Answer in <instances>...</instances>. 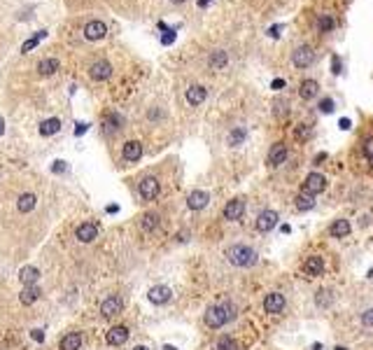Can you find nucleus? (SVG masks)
<instances>
[{"label": "nucleus", "mask_w": 373, "mask_h": 350, "mask_svg": "<svg viewBox=\"0 0 373 350\" xmlns=\"http://www.w3.org/2000/svg\"><path fill=\"white\" fill-rule=\"evenodd\" d=\"M210 2H213V0H198V7H208Z\"/></svg>", "instance_id": "nucleus-50"}, {"label": "nucleus", "mask_w": 373, "mask_h": 350, "mask_svg": "<svg viewBox=\"0 0 373 350\" xmlns=\"http://www.w3.org/2000/svg\"><path fill=\"white\" fill-rule=\"evenodd\" d=\"M166 35H163V38H161V44H173L175 42V35H177V31H175V28H166Z\"/></svg>", "instance_id": "nucleus-37"}, {"label": "nucleus", "mask_w": 373, "mask_h": 350, "mask_svg": "<svg viewBox=\"0 0 373 350\" xmlns=\"http://www.w3.org/2000/svg\"><path fill=\"white\" fill-rule=\"evenodd\" d=\"M31 336H33V341H38V343H42V341H44L42 329H33V331H31Z\"/></svg>", "instance_id": "nucleus-42"}, {"label": "nucleus", "mask_w": 373, "mask_h": 350, "mask_svg": "<svg viewBox=\"0 0 373 350\" xmlns=\"http://www.w3.org/2000/svg\"><path fill=\"white\" fill-rule=\"evenodd\" d=\"M163 350H177L175 346H163Z\"/></svg>", "instance_id": "nucleus-54"}, {"label": "nucleus", "mask_w": 373, "mask_h": 350, "mask_svg": "<svg viewBox=\"0 0 373 350\" xmlns=\"http://www.w3.org/2000/svg\"><path fill=\"white\" fill-rule=\"evenodd\" d=\"M331 28H334V19L331 17H320V31L329 33Z\"/></svg>", "instance_id": "nucleus-39"}, {"label": "nucleus", "mask_w": 373, "mask_h": 350, "mask_svg": "<svg viewBox=\"0 0 373 350\" xmlns=\"http://www.w3.org/2000/svg\"><path fill=\"white\" fill-rule=\"evenodd\" d=\"M86 128H89V124H84V122H79V124H77V128H75V136H77V138H79V136H84V131Z\"/></svg>", "instance_id": "nucleus-44"}, {"label": "nucleus", "mask_w": 373, "mask_h": 350, "mask_svg": "<svg viewBox=\"0 0 373 350\" xmlns=\"http://www.w3.org/2000/svg\"><path fill=\"white\" fill-rule=\"evenodd\" d=\"M324 189H327V178L322 173H310L308 178H306V182H303V191L306 194H313V196H317Z\"/></svg>", "instance_id": "nucleus-6"}, {"label": "nucleus", "mask_w": 373, "mask_h": 350, "mask_svg": "<svg viewBox=\"0 0 373 350\" xmlns=\"http://www.w3.org/2000/svg\"><path fill=\"white\" fill-rule=\"evenodd\" d=\"M243 212H245V201L243 199H231V201L224 206V220L236 222V220L243 217Z\"/></svg>", "instance_id": "nucleus-8"}, {"label": "nucleus", "mask_w": 373, "mask_h": 350, "mask_svg": "<svg viewBox=\"0 0 373 350\" xmlns=\"http://www.w3.org/2000/svg\"><path fill=\"white\" fill-rule=\"evenodd\" d=\"M315 301H317V306H322V308H327L331 304V301H334V294H331L329 289H322L320 294H317V297H315Z\"/></svg>", "instance_id": "nucleus-34"}, {"label": "nucleus", "mask_w": 373, "mask_h": 350, "mask_svg": "<svg viewBox=\"0 0 373 350\" xmlns=\"http://www.w3.org/2000/svg\"><path fill=\"white\" fill-rule=\"evenodd\" d=\"M205 98H208L205 86L194 84V86H189V89H187V103H189V105H201Z\"/></svg>", "instance_id": "nucleus-19"}, {"label": "nucleus", "mask_w": 373, "mask_h": 350, "mask_svg": "<svg viewBox=\"0 0 373 350\" xmlns=\"http://www.w3.org/2000/svg\"><path fill=\"white\" fill-rule=\"evenodd\" d=\"M362 325L364 327H369V329L373 327V308H366L362 313Z\"/></svg>", "instance_id": "nucleus-38"}, {"label": "nucleus", "mask_w": 373, "mask_h": 350, "mask_svg": "<svg viewBox=\"0 0 373 350\" xmlns=\"http://www.w3.org/2000/svg\"><path fill=\"white\" fill-rule=\"evenodd\" d=\"M105 35H107V26L103 21H98V19H94V21H89L84 26V38L86 40H91V42L103 40Z\"/></svg>", "instance_id": "nucleus-9"}, {"label": "nucleus", "mask_w": 373, "mask_h": 350, "mask_svg": "<svg viewBox=\"0 0 373 350\" xmlns=\"http://www.w3.org/2000/svg\"><path fill=\"white\" fill-rule=\"evenodd\" d=\"M140 226H142V231H154L157 226H159V217L154 215V212H145L142 217H140Z\"/></svg>", "instance_id": "nucleus-29"}, {"label": "nucleus", "mask_w": 373, "mask_h": 350, "mask_svg": "<svg viewBox=\"0 0 373 350\" xmlns=\"http://www.w3.org/2000/svg\"><path fill=\"white\" fill-rule=\"evenodd\" d=\"M35 203H38L35 194H21L19 201H17V210L19 212H31L33 208H35Z\"/></svg>", "instance_id": "nucleus-28"}, {"label": "nucleus", "mask_w": 373, "mask_h": 350, "mask_svg": "<svg viewBox=\"0 0 373 350\" xmlns=\"http://www.w3.org/2000/svg\"><path fill=\"white\" fill-rule=\"evenodd\" d=\"M331 110H334V101H331V98H322V101H320V112L329 115Z\"/></svg>", "instance_id": "nucleus-40"}, {"label": "nucleus", "mask_w": 373, "mask_h": 350, "mask_svg": "<svg viewBox=\"0 0 373 350\" xmlns=\"http://www.w3.org/2000/svg\"><path fill=\"white\" fill-rule=\"evenodd\" d=\"M208 201H210V196H208V191H203V189H196L187 196L189 210H203V208L208 206Z\"/></svg>", "instance_id": "nucleus-16"}, {"label": "nucleus", "mask_w": 373, "mask_h": 350, "mask_svg": "<svg viewBox=\"0 0 373 350\" xmlns=\"http://www.w3.org/2000/svg\"><path fill=\"white\" fill-rule=\"evenodd\" d=\"M313 206H315V196H313V194H306V191H303V194H298L296 196V208L298 210H310Z\"/></svg>", "instance_id": "nucleus-32"}, {"label": "nucleus", "mask_w": 373, "mask_h": 350, "mask_svg": "<svg viewBox=\"0 0 373 350\" xmlns=\"http://www.w3.org/2000/svg\"><path fill=\"white\" fill-rule=\"evenodd\" d=\"M217 350H238V343L231 336H222L217 341Z\"/></svg>", "instance_id": "nucleus-33"}, {"label": "nucleus", "mask_w": 373, "mask_h": 350, "mask_svg": "<svg viewBox=\"0 0 373 350\" xmlns=\"http://www.w3.org/2000/svg\"><path fill=\"white\" fill-rule=\"evenodd\" d=\"M280 31H282V26H271V28H268V35H271V38H277Z\"/></svg>", "instance_id": "nucleus-46"}, {"label": "nucleus", "mask_w": 373, "mask_h": 350, "mask_svg": "<svg viewBox=\"0 0 373 350\" xmlns=\"http://www.w3.org/2000/svg\"><path fill=\"white\" fill-rule=\"evenodd\" d=\"M310 136V131H308V126L306 124H301V126L296 128V138H301V140H306Z\"/></svg>", "instance_id": "nucleus-41"}, {"label": "nucleus", "mask_w": 373, "mask_h": 350, "mask_svg": "<svg viewBox=\"0 0 373 350\" xmlns=\"http://www.w3.org/2000/svg\"><path fill=\"white\" fill-rule=\"evenodd\" d=\"M173 5H180V2H184V0H171Z\"/></svg>", "instance_id": "nucleus-56"}, {"label": "nucleus", "mask_w": 373, "mask_h": 350, "mask_svg": "<svg viewBox=\"0 0 373 350\" xmlns=\"http://www.w3.org/2000/svg\"><path fill=\"white\" fill-rule=\"evenodd\" d=\"M138 191L145 201H154L161 191V182L157 180V178H152V175H149V178H142L140 185H138Z\"/></svg>", "instance_id": "nucleus-3"}, {"label": "nucleus", "mask_w": 373, "mask_h": 350, "mask_svg": "<svg viewBox=\"0 0 373 350\" xmlns=\"http://www.w3.org/2000/svg\"><path fill=\"white\" fill-rule=\"evenodd\" d=\"M38 278H40V271L35 266H23L21 271H19V280H21L23 285H35Z\"/></svg>", "instance_id": "nucleus-26"}, {"label": "nucleus", "mask_w": 373, "mask_h": 350, "mask_svg": "<svg viewBox=\"0 0 373 350\" xmlns=\"http://www.w3.org/2000/svg\"><path fill=\"white\" fill-rule=\"evenodd\" d=\"M124 310V299L119 297V294H112V297H107L103 304H100V315L103 318H115Z\"/></svg>", "instance_id": "nucleus-5"}, {"label": "nucleus", "mask_w": 373, "mask_h": 350, "mask_svg": "<svg viewBox=\"0 0 373 350\" xmlns=\"http://www.w3.org/2000/svg\"><path fill=\"white\" fill-rule=\"evenodd\" d=\"M277 212L275 210H264V212H259V217H256V229L261 233H266V231H271L273 226L277 224Z\"/></svg>", "instance_id": "nucleus-13"}, {"label": "nucleus", "mask_w": 373, "mask_h": 350, "mask_svg": "<svg viewBox=\"0 0 373 350\" xmlns=\"http://www.w3.org/2000/svg\"><path fill=\"white\" fill-rule=\"evenodd\" d=\"M317 89H320V84H317L315 80H303L301 86H298V96H301L303 101H310V98L317 96Z\"/></svg>", "instance_id": "nucleus-22"}, {"label": "nucleus", "mask_w": 373, "mask_h": 350, "mask_svg": "<svg viewBox=\"0 0 373 350\" xmlns=\"http://www.w3.org/2000/svg\"><path fill=\"white\" fill-rule=\"evenodd\" d=\"M226 63H229V56H226V52H222V49L213 52L210 54V59H208V65H210L213 70H222Z\"/></svg>", "instance_id": "nucleus-27"}, {"label": "nucleus", "mask_w": 373, "mask_h": 350, "mask_svg": "<svg viewBox=\"0 0 373 350\" xmlns=\"http://www.w3.org/2000/svg\"><path fill=\"white\" fill-rule=\"evenodd\" d=\"M133 350H149V348H147V346H136Z\"/></svg>", "instance_id": "nucleus-53"}, {"label": "nucleus", "mask_w": 373, "mask_h": 350, "mask_svg": "<svg viewBox=\"0 0 373 350\" xmlns=\"http://www.w3.org/2000/svg\"><path fill=\"white\" fill-rule=\"evenodd\" d=\"M121 126H124V119H121V115H117V112H110V115L103 119V131H107V133H115V131H119Z\"/></svg>", "instance_id": "nucleus-23"}, {"label": "nucleus", "mask_w": 373, "mask_h": 350, "mask_svg": "<svg viewBox=\"0 0 373 350\" xmlns=\"http://www.w3.org/2000/svg\"><path fill=\"white\" fill-rule=\"evenodd\" d=\"M282 308H285V297H282L280 292L266 294V299H264V310H266V313L277 315V313H282Z\"/></svg>", "instance_id": "nucleus-11"}, {"label": "nucleus", "mask_w": 373, "mask_h": 350, "mask_svg": "<svg viewBox=\"0 0 373 350\" xmlns=\"http://www.w3.org/2000/svg\"><path fill=\"white\" fill-rule=\"evenodd\" d=\"M56 70H59V61H56V59H42V61L38 63V73L44 75V77H47V75H54Z\"/></svg>", "instance_id": "nucleus-30"}, {"label": "nucleus", "mask_w": 373, "mask_h": 350, "mask_svg": "<svg viewBox=\"0 0 373 350\" xmlns=\"http://www.w3.org/2000/svg\"><path fill=\"white\" fill-rule=\"evenodd\" d=\"M82 348V334L79 331H70L65 334L61 343H59V350H79Z\"/></svg>", "instance_id": "nucleus-18"}, {"label": "nucleus", "mask_w": 373, "mask_h": 350, "mask_svg": "<svg viewBox=\"0 0 373 350\" xmlns=\"http://www.w3.org/2000/svg\"><path fill=\"white\" fill-rule=\"evenodd\" d=\"M331 68H334V73H336V75L341 73V59H338V56H334V59H331Z\"/></svg>", "instance_id": "nucleus-45"}, {"label": "nucleus", "mask_w": 373, "mask_h": 350, "mask_svg": "<svg viewBox=\"0 0 373 350\" xmlns=\"http://www.w3.org/2000/svg\"><path fill=\"white\" fill-rule=\"evenodd\" d=\"M89 75H91V80H96V82H105L112 77V65L107 63V61H96V63L89 68Z\"/></svg>", "instance_id": "nucleus-12"}, {"label": "nucleus", "mask_w": 373, "mask_h": 350, "mask_svg": "<svg viewBox=\"0 0 373 350\" xmlns=\"http://www.w3.org/2000/svg\"><path fill=\"white\" fill-rule=\"evenodd\" d=\"M117 210H119L117 206H107V212H110V215H115V212H117Z\"/></svg>", "instance_id": "nucleus-51"}, {"label": "nucleus", "mask_w": 373, "mask_h": 350, "mask_svg": "<svg viewBox=\"0 0 373 350\" xmlns=\"http://www.w3.org/2000/svg\"><path fill=\"white\" fill-rule=\"evenodd\" d=\"M364 157H366V159H369V164L373 166V138L364 140Z\"/></svg>", "instance_id": "nucleus-36"}, {"label": "nucleus", "mask_w": 373, "mask_h": 350, "mask_svg": "<svg viewBox=\"0 0 373 350\" xmlns=\"http://www.w3.org/2000/svg\"><path fill=\"white\" fill-rule=\"evenodd\" d=\"M121 157L126 161H138L142 159V143H138V140H128V143H124V147H121Z\"/></svg>", "instance_id": "nucleus-14"}, {"label": "nucleus", "mask_w": 373, "mask_h": 350, "mask_svg": "<svg viewBox=\"0 0 373 350\" xmlns=\"http://www.w3.org/2000/svg\"><path fill=\"white\" fill-rule=\"evenodd\" d=\"M2 133H5V122L0 119V136H2Z\"/></svg>", "instance_id": "nucleus-52"}, {"label": "nucleus", "mask_w": 373, "mask_h": 350, "mask_svg": "<svg viewBox=\"0 0 373 350\" xmlns=\"http://www.w3.org/2000/svg\"><path fill=\"white\" fill-rule=\"evenodd\" d=\"M159 117H163V112H159V110H149V119H159Z\"/></svg>", "instance_id": "nucleus-48"}, {"label": "nucleus", "mask_w": 373, "mask_h": 350, "mask_svg": "<svg viewBox=\"0 0 373 350\" xmlns=\"http://www.w3.org/2000/svg\"><path fill=\"white\" fill-rule=\"evenodd\" d=\"M61 131V119H56V117H52V119H44L42 124H40V136H56Z\"/></svg>", "instance_id": "nucleus-24"}, {"label": "nucleus", "mask_w": 373, "mask_h": 350, "mask_svg": "<svg viewBox=\"0 0 373 350\" xmlns=\"http://www.w3.org/2000/svg\"><path fill=\"white\" fill-rule=\"evenodd\" d=\"M313 61H315V52H313V47H308V44L296 47L294 54H292V63L296 65V68H308Z\"/></svg>", "instance_id": "nucleus-4"}, {"label": "nucleus", "mask_w": 373, "mask_h": 350, "mask_svg": "<svg viewBox=\"0 0 373 350\" xmlns=\"http://www.w3.org/2000/svg\"><path fill=\"white\" fill-rule=\"evenodd\" d=\"M285 161H287V145L285 143H275L271 147V152H268V164L271 166H280Z\"/></svg>", "instance_id": "nucleus-17"}, {"label": "nucleus", "mask_w": 373, "mask_h": 350, "mask_svg": "<svg viewBox=\"0 0 373 350\" xmlns=\"http://www.w3.org/2000/svg\"><path fill=\"white\" fill-rule=\"evenodd\" d=\"M273 89H275V91H280V89H282V86H285V80H273Z\"/></svg>", "instance_id": "nucleus-47"}, {"label": "nucleus", "mask_w": 373, "mask_h": 350, "mask_svg": "<svg viewBox=\"0 0 373 350\" xmlns=\"http://www.w3.org/2000/svg\"><path fill=\"white\" fill-rule=\"evenodd\" d=\"M234 318H236V306L231 304V301H224V304L210 306L208 310H205V315H203L205 325H208L210 329H219V327H224L226 322H231Z\"/></svg>", "instance_id": "nucleus-1"}, {"label": "nucleus", "mask_w": 373, "mask_h": 350, "mask_svg": "<svg viewBox=\"0 0 373 350\" xmlns=\"http://www.w3.org/2000/svg\"><path fill=\"white\" fill-rule=\"evenodd\" d=\"M105 341L110 346H124L128 341V327L124 325H117V327H112L110 331L105 334Z\"/></svg>", "instance_id": "nucleus-15"}, {"label": "nucleus", "mask_w": 373, "mask_h": 350, "mask_svg": "<svg viewBox=\"0 0 373 350\" xmlns=\"http://www.w3.org/2000/svg\"><path fill=\"white\" fill-rule=\"evenodd\" d=\"M44 38H47V31H38L33 38H28V40L21 44V54H28L31 49H35V47H38V42H40V40H44Z\"/></svg>", "instance_id": "nucleus-31"}, {"label": "nucleus", "mask_w": 373, "mask_h": 350, "mask_svg": "<svg viewBox=\"0 0 373 350\" xmlns=\"http://www.w3.org/2000/svg\"><path fill=\"white\" fill-rule=\"evenodd\" d=\"M341 128H343V131H348V128H350V119H348V117H343V119H341Z\"/></svg>", "instance_id": "nucleus-49"}, {"label": "nucleus", "mask_w": 373, "mask_h": 350, "mask_svg": "<svg viewBox=\"0 0 373 350\" xmlns=\"http://www.w3.org/2000/svg\"><path fill=\"white\" fill-rule=\"evenodd\" d=\"M313 350H322V346H320V343H315V346H313Z\"/></svg>", "instance_id": "nucleus-55"}, {"label": "nucleus", "mask_w": 373, "mask_h": 350, "mask_svg": "<svg viewBox=\"0 0 373 350\" xmlns=\"http://www.w3.org/2000/svg\"><path fill=\"white\" fill-rule=\"evenodd\" d=\"M75 236L79 243H94L98 236V224L96 222H82L75 229Z\"/></svg>", "instance_id": "nucleus-7"}, {"label": "nucleus", "mask_w": 373, "mask_h": 350, "mask_svg": "<svg viewBox=\"0 0 373 350\" xmlns=\"http://www.w3.org/2000/svg\"><path fill=\"white\" fill-rule=\"evenodd\" d=\"M52 170H54V173H63V170H65V161H61V159H59V161H54Z\"/></svg>", "instance_id": "nucleus-43"}, {"label": "nucleus", "mask_w": 373, "mask_h": 350, "mask_svg": "<svg viewBox=\"0 0 373 350\" xmlns=\"http://www.w3.org/2000/svg\"><path fill=\"white\" fill-rule=\"evenodd\" d=\"M243 140H245V128H234V131H231V136H229V143H231V145H240V143H243Z\"/></svg>", "instance_id": "nucleus-35"}, {"label": "nucleus", "mask_w": 373, "mask_h": 350, "mask_svg": "<svg viewBox=\"0 0 373 350\" xmlns=\"http://www.w3.org/2000/svg\"><path fill=\"white\" fill-rule=\"evenodd\" d=\"M40 294H42V292H40V287L38 285H26L21 289V294H19V301H21L23 306H31V304H35V301L40 299Z\"/></svg>", "instance_id": "nucleus-20"}, {"label": "nucleus", "mask_w": 373, "mask_h": 350, "mask_svg": "<svg viewBox=\"0 0 373 350\" xmlns=\"http://www.w3.org/2000/svg\"><path fill=\"white\" fill-rule=\"evenodd\" d=\"M226 259L234 266H252L256 264V252L250 245H231L226 247Z\"/></svg>", "instance_id": "nucleus-2"}, {"label": "nucleus", "mask_w": 373, "mask_h": 350, "mask_svg": "<svg viewBox=\"0 0 373 350\" xmlns=\"http://www.w3.org/2000/svg\"><path fill=\"white\" fill-rule=\"evenodd\" d=\"M303 268H306V273L308 276H322V271H324V259L317 255H313L306 259V264H303Z\"/></svg>", "instance_id": "nucleus-21"}, {"label": "nucleus", "mask_w": 373, "mask_h": 350, "mask_svg": "<svg viewBox=\"0 0 373 350\" xmlns=\"http://www.w3.org/2000/svg\"><path fill=\"white\" fill-rule=\"evenodd\" d=\"M173 297V292L168 289L166 285H154L152 289L147 292V299L154 304V306H161V304H168Z\"/></svg>", "instance_id": "nucleus-10"}, {"label": "nucleus", "mask_w": 373, "mask_h": 350, "mask_svg": "<svg viewBox=\"0 0 373 350\" xmlns=\"http://www.w3.org/2000/svg\"><path fill=\"white\" fill-rule=\"evenodd\" d=\"M350 231H352V226H350L348 220H336V222L331 224V229H329V233L334 236V238H345Z\"/></svg>", "instance_id": "nucleus-25"}]
</instances>
